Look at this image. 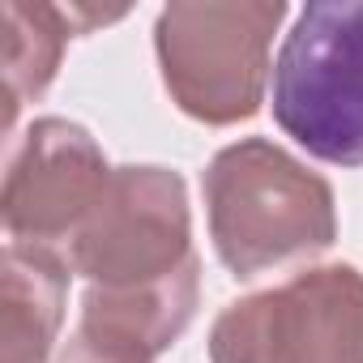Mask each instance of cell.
Listing matches in <instances>:
<instances>
[{
	"label": "cell",
	"mask_w": 363,
	"mask_h": 363,
	"mask_svg": "<svg viewBox=\"0 0 363 363\" xmlns=\"http://www.w3.org/2000/svg\"><path fill=\"white\" fill-rule=\"evenodd\" d=\"M201 189L214 252L235 278L316 257L337 240L329 179L265 137L218 150Z\"/></svg>",
	"instance_id": "6da1fadb"
},
{
	"label": "cell",
	"mask_w": 363,
	"mask_h": 363,
	"mask_svg": "<svg viewBox=\"0 0 363 363\" xmlns=\"http://www.w3.org/2000/svg\"><path fill=\"white\" fill-rule=\"evenodd\" d=\"M282 0H193L167 5L154 26L162 82L175 107L201 124H240L261 111Z\"/></svg>",
	"instance_id": "7a4b0ae2"
},
{
	"label": "cell",
	"mask_w": 363,
	"mask_h": 363,
	"mask_svg": "<svg viewBox=\"0 0 363 363\" xmlns=\"http://www.w3.org/2000/svg\"><path fill=\"white\" fill-rule=\"evenodd\" d=\"M274 120L312 158L363 167V0L308 5L274 65Z\"/></svg>",
	"instance_id": "3957f363"
},
{
	"label": "cell",
	"mask_w": 363,
	"mask_h": 363,
	"mask_svg": "<svg viewBox=\"0 0 363 363\" xmlns=\"http://www.w3.org/2000/svg\"><path fill=\"white\" fill-rule=\"evenodd\" d=\"M210 363H363V274L316 265L231 303L210 329Z\"/></svg>",
	"instance_id": "277c9868"
},
{
	"label": "cell",
	"mask_w": 363,
	"mask_h": 363,
	"mask_svg": "<svg viewBox=\"0 0 363 363\" xmlns=\"http://www.w3.org/2000/svg\"><path fill=\"white\" fill-rule=\"evenodd\" d=\"M193 214L184 179L167 167H116L107 193L69 244L90 286H145L193 261Z\"/></svg>",
	"instance_id": "5b68a950"
},
{
	"label": "cell",
	"mask_w": 363,
	"mask_h": 363,
	"mask_svg": "<svg viewBox=\"0 0 363 363\" xmlns=\"http://www.w3.org/2000/svg\"><path fill=\"white\" fill-rule=\"evenodd\" d=\"M116 167H107L94 137L60 116L35 120L13 145L5 162V214L9 244L30 248H56L60 240H77L86 218L107 193V179Z\"/></svg>",
	"instance_id": "8992f818"
},
{
	"label": "cell",
	"mask_w": 363,
	"mask_h": 363,
	"mask_svg": "<svg viewBox=\"0 0 363 363\" xmlns=\"http://www.w3.org/2000/svg\"><path fill=\"white\" fill-rule=\"evenodd\" d=\"M201 295V261L193 257L184 269H175L145 286H90L82 299V337L90 350L116 363H154L179 333L189 329Z\"/></svg>",
	"instance_id": "52a82bcc"
},
{
	"label": "cell",
	"mask_w": 363,
	"mask_h": 363,
	"mask_svg": "<svg viewBox=\"0 0 363 363\" xmlns=\"http://www.w3.org/2000/svg\"><path fill=\"white\" fill-rule=\"evenodd\" d=\"M69 295L56 248L9 244L0 257V363H48Z\"/></svg>",
	"instance_id": "ba28073f"
},
{
	"label": "cell",
	"mask_w": 363,
	"mask_h": 363,
	"mask_svg": "<svg viewBox=\"0 0 363 363\" xmlns=\"http://www.w3.org/2000/svg\"><path fill=\"white\" fill-rule=\"evenodd\" d=\"M0 26H5V128H13L18 111L52 86L65 43L77 35V26L69 9L30 0H5Z\"/></svg>",
	"instance_id": "9c48e42d"
},
{
	"label": "cell",
	"mask_w": 363,
	"mask_h": 363,
	"mask_svg": "<svg viewBox=\"0 0 363 363\" xmlns=\"http://www.w3.org/2000/svg\"><path fill=\"white\" fill-rule=\"evenodd\" d=\"M60 363H116V359H103L99 350H90L82 337H73L69 346H65V354H60Z\"/></svg>",
	"instance_id": "30bf717a"
}]
</instances>
